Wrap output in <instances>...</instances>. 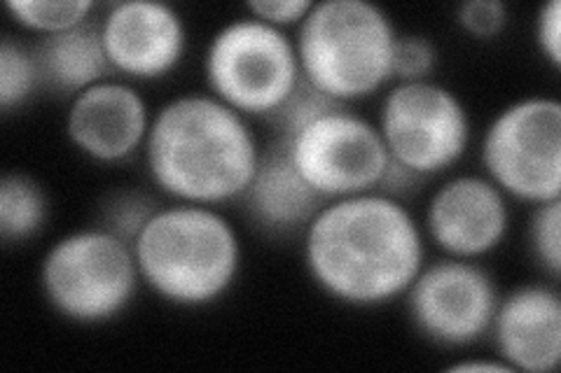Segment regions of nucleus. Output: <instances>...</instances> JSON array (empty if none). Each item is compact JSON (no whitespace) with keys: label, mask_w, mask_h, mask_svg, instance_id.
I'll use <instances>...</instances> for the list:
<instances>
[{"label":"nucleus","mask_w":561,"mask_h":373,"mask_svg":"<svg viewBox=\"0 0 561 373\" xmlns=\"http://www.w3.org/2000/svg\"><path fill=\"white\" fill-rule=\"evenodd\" d=\"M302 234L311 280L346 306L375 308L405 296L426 264L416 218L383 191L328 201Z\"/></svg>","instance_id":"obj_1"},{"label":"nucleus","mask_w":561,"mask_h":373,"mask_svg":"<svg viewBox=\"0 0 561 373\" xmlns=\"http://www.w3.org/2000/svg\"><path fill=\"white\" fill-rule=\"evenodd\" d=\"M146 164L154 187L179 203L220 206L249 189L262 148L243 117L214 94H185L152 115Z\"/></svg>","instance_id":"obj_2"},{"label":"nucleus","mask_w":561,"mask_h":373,"mask_svg":"<svg viewBox=\"0 0 561 373\" xmlns=\"http://www.w3.org/2000/svg\"><path fill=\"white\" fill-rule=\"evenodd\" d=\"M131 247L140 280L183 308L216 304L241 271L239 234L216 206H162Z\"/></svg>","instance_id":"obj_3"},{"label":"nucleus","mask_w":561,"mask_h":373,"mask_svg":"<svg viewBox=\"0 0 561 373\" xmlns=\"http://www.w3.org/2000/svg\"><path fill=\"white\" fill-rule=\"evenodd\" d=\"M398 31L370 0H319L297 26L302 78L344 105L377 94L393 80Z\"/></svg>","instance_id":"obj_4"},{"label":"nucleus","mask_w":561,"mask_h":373,"mask_svg":"<svg viewBox=\"0 0 561 373\" xmlns=\"http://www.w3.org/2000/svg\"><path fill=\"white\" fill-rule=\"evenodd\" d=\"M140 282L134 247L103 226L70 231L41 264L47 304L78 325L111 323L131 306Z\"/></svg>","instance_id":"obj_5"},{"label":"nucleus","mask_w":561,"mask_h":373,"mask_svg":"<svg viewBox=\"0 0 561 373\" xmlns=\"http://www.w3.org/2000/svg\"><path fill=\"white\" fill-rule=\"evenodd\" d=\"M204 73L210 94L243 117L272 119L302 82L295 40L255 16L220 26L208 43Z\"/></svg>","instance_id":"obj_6"},{"label":"nucleus","mask_w":561,"mask_h":373,"mask_svg":"<svg viewBox=\"0 0 561 373\" xmlns=\"http://www.w3.org/2000/svg\"><path fill=\"white\" fill-rule=\"evenodd\" d=\"M482 166L505 197L531 206L561 199V103L526 96L505 105L484 133Z\"/></svg>","instance_id":"obj_7"},{"label":"nucleus","mask_w":561,"mask_h":373,"mask_svg":"<svg viewBox=\"0 0 561 373\" xmlns=\"http://www.w3.org/2000/svg\"><path fill=\"white\" fill-rule=\"evenodd\" d=\"M377 129L393 162L421 180L459 164L470 145L468 108L435 80L396 82L381 101Z\"/></svg>","instance_id":"obj_8"},{"label":"nucleus","mask_w":561,"mask_h":373,"mask_svg":"<svg viewBox=\"0 0 561 373\" xmlns=\"http://www.w3.org/2000/svg\"><path fill=\"white\" fill-rule=\"evenodd\" d=\"M276 138L295 168L325 201L377 191L391 164L377 124L344 103Z\"/></svg>","instance_id":"obj_9"},{"label":"nucleus","mask_w":561,"mask_h":373,"mask_svg":"<svg viewBox=\"0 0 561 373\" xmlns=\"http://www.w3.org/2000/svg\"><path fill=\"white\" fill-rule=\"evenodd\" d=\"M405 296L414 327L445 348L482 341L501 301L496 280L484 266L456 257L424 264Z\"/></svg>","instance_id":"obj_10"},{"label":"nucleus","mask_w":561,"mask_h":373,"mask_svg":"<svg viewBox=\"0 0 561 373\" xmlns=\"http://www.w3.org/2000/svg\"><path fill=\"white\" fill-rule=\"evenodd\" d=\"M99 24L113 70L131 82L167 78L185 57L187 26L169 3L119 0Z\"/></svg>","instance_id":"obj_11"},{"label":"nucleus","mask_w":561,"mask_h":373,"mask_svg":"<svg viewBox=\"0 0 561 373\" xmlns=\"http://www.w3.org/2000/svg\"><path fill=\"white\" fill-rule=\"evenodd\" d=\"M511 203L486 175H456L435 189L426 208V231L437 250L478 259L505 241Z\"/></svg>","instance_id":"obj_12"},{"label":"nucleus","mask_w":561,"mask_h":373,"mask_svg":"<svg viewBox=\"0 0 561 373\" xmlns=\"http://www.w3.org/2000/svg\"><path fill=\"white\" fill-rule=\"evenodd\" d=\"M152 115L131 82L103 80L70 98L66 136L80 154L99 164H122L146 148Z\"/></svg>","instance_id":"obj_13"},{"label":"nucleus","mask_w":561,"mask_h":373,"mask_svg":"<svg viewBox=\"0 0 561 373\" xmlns=\"http://www.w3.org/2000/svg\"><path fill=\"white\" fill-rule=\"evenodd\" d=\"M489 334L513 371L552 373L561 360V296L557 288L522 285L499 301Z\"/></svg>","instance_id":"obj_14"},{"label":"nucleus","mask_w":561,"mask_h":373,"mask_svg":"<svg viewBox=\"0 0 561 373\" xmlns=\"http://www.w3.org/2000/svg\"><path fill=\"white\" fill-rule=\"evenodd\" d=\"M251 220L276 236L305 231L328 201L295 168L280 140L262 150L249 189L241 197Z\"/></svg>","instance_id":"obj_15"},{"label":"nucleus","mask_w":561,"mask_h":373,"mask_svg":"<svg viewBox=\"0 0 561 373\" xmlns=\"http://www.w3.org/2000/svg\"><path fill=\"white\" fill-rule=\"evenodd\" d=\"M33 55L41 70V84L70 98L115 78L103 47L101 24L94 20L61 33L43 35L41 43L33 47Z\"/></svg>","instance_id":"obj_16"},{"label":"nucleus","mask_w":561,"mask_h":373,"mask_svg":"<svg viewBox=\"0 0 561 373\" xmlns=\"http://www.w3.org/2000/svg\"><path fill=\"white\" fill-rule=\"evenodd\" d=\"M49 201L35 177L10 171L0 180V241L5 245L35 238L47 224Z\"/></svg>","instance_id":"obj_17"},{"label":"nucleus","mask_w":561,"mask_h":373,"mask_svg":"<svg viewBox=\"0 0 561 373\" xmlns=\"http://www.w3.org/2000/svg\"><path fill=\"white\" fill-rule=\"evenodd\" d=\"M12 20L33 33H61L90 22L96 10L92 0H8L5 3Z\"/></svg>","instance_id":"obj_18"},{"label":"nucleus","mask_w":561,"mask_h":373,"mask_svg":"<svg viewBox=\"0 0 561 373\" xmlns=\"http://www.w3.org/2000/svg\"><path fill=\"white\" fill-rule=\"evenodd\" d=\"M38 86L41 70L33 49L14 40L12 35H5L0 45V110L10 115L16 108H24Z\"/></svg>","instance_id":"obj_19"},{"label":"nucleus","mask_w":561,"mask_h":373,"mask_svg":"<svg viewBox=\"0 0 561 373\" xmlns=\"http://www.w3.org/2000/svg\"><path fill=\"white\" fill-rule=\"evenodd\" d=\"M162 206L157 203L148 194L140 191H115L113 197L105 201L101 210V224L105 231H111L117 238L134 245L140 231L148 224Z\"/></svg>","instance_id":"obj_20"},{"label":"nucleus","mask_w":561,"mask_h":373,"mask_svg":"<svg viewBox=\"0 0 561 373\" xmlns=\"http://www.w3.org/2000/svg\"><path fill=\"white\" fill-rule=\"evenodd\" d=\"M529 247L552 280L561 273V199L536 206L529 222Z\"/></svg>","instance_id":"obj_21"},{"label":"nucleus","mask_w":561,"mask_h":373,"mask_svg":"<svg viewBox=\"0 0 561 373\" xmlns=\"http://www.w3.org/2000/svg\"><path fill=\"white\" fill-rule=\"evenodd\" d=\"M437 68V47L426 35H400L393 51V80L421 82L433 80Z\"/></svg>","instance_id":"obj_22"},{"label":"nucleus","mask_w":561,"mask_h":373,"mask_svg":"<svg viewBox=\"0 0 561 373\" xmlns=\"http://www.w3.org/2000/svg\"><path fill=\"white\" fill-rule=\"evenodd\" d=\"M335 105H342L340 101L325 96L319 89H313L305 78L300 82V86L295 89V94L280 105V110L270 119L278 136H288L295 129H300L302 124H307L309 119L319 117L321 113L335 108Z\"/></svg>","instance_id":"obj_23"},{"label":"nucleus","mask_w":561,"mask_h":373,"mask_svg":"<svg viewBox=\"0 0 561 373\" xmlns=\"http://www.w3.org/2000/svg\"><path fill=\"white\" fill-rule=\"evenodd\" d=\"M507 5L503 0H466L456 10V22L476 40H494L507 26Z\"/></svg>","instance_id":"obj_24"},{"label":"nucleus","mask_w":561,"mask_h":373,"mask_svg":"<svg viewBox=\"0 0 561 373\" xmlns=\"http://www.w3.org/2000/svg\"><path fill=\"white\" fill-rule=\"evenodd\" d=\"M311 8L313 0H251L245 3V12L255 20L284 31L288 26H300Z\"/></svg>","instance_id":"obj_25"},{"label":"nucleus","mask_w":561,"mask_h":373,"mask_svg":"<svg viewBox=\"0 0 561 373\" xmlns=\"http://www.w3.org/2000/svg\"><path fill=\"white\" fill-rule=\"evenodd\" d=\"M536 43L546 61L561 68V0H548L536 16Z\"/></svg>","instance_id":"obj_26"},{"label":"nucleus","mask_w":561,"mask_h":373,"mask_svg":"<svg viewBox=\"0 0 561 373\" xmlns=\"http://www.w3.org/2000/svg\"><path fill=\"white\" fill-rule=\"evenodd\" d=\"M447 371L454 373H515L505 362H494V360H463L451 364Z\"/></svg>","instance_id":"obj_27"}]
</instances>
